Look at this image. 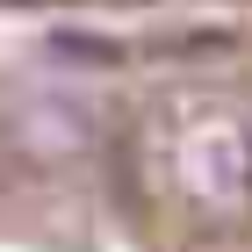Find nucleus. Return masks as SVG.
<instances>
[{"label": "nucleus", "mask_w": 252, "mask_h": 252, "mask_svg": "<svg viewBox=\"0 0 252 252\" xmlns=\"http://www.w3.org/2000/svg\"><path fill=\"white\" fill-rule=\"evenodd\" d=\"M188 194L202 202V209H238V202L252 194V152H245L238 130L194 137V152H188Z\"/></svg>", "instance_id": "nucleus-1"}]
</instances>
